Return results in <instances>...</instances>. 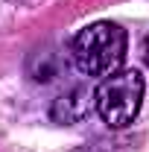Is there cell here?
<instances>
[{"mask_svg": "<svg viewBox=\"0 0 149 152\" xmlns=\"http://www.w3.org/2000/svg\"><path fill=\"white\" fill-rule=\"evenodd\" d=\"M126 47H129L126 29L111 20H99V23H91L76 32L73 44H70V56H73V64L79 73L105 79L123 67Z\"/></svg>", "mask_w": 149, "mask_h": 152, "instance_id": "1", "label": "cell"}, {"mask_svg": "<svg viewBox=\"0 0 149 152\" xmlns=\"http://www.w3.org/2000/svg\"><path fill=\"white\" fill-rule=\"evenodd\" d=\"M143 94H146V79L140 70H117L105 76L102 85L93 91V108L105 126L126 129L140 111Z\"/></svg>", "mask_w": 149, "mask_h": 152, "instance_id": "2", "label": "cell"}, {"mask_svg": "<svg viewBox=\"0 0 149 152\" xmlns=\"http://www.w3.org/2000/svg\"><path fill=\"white\" fill-rule=\"evenodd\" d=\"M93 108V91L88 85H73V88H67L64 94H58L53 99V105H50V117L56 120V123H64V126H70V123H79V120H85Z\"/></svg>", "mask_w": 149, "mask_h": 152, "instance_id": "3", "label": "cell"}, {"mask_svg": "<svg viewBox=\"0 0 149 152\" xmlns=\"http://www.w3.org/2000/svg\"><path fill=\"white\" fill-rule=\"evenodd\" d=\"M29 61H38V67L35 64H26V70H29V76L35 82H50L58 73V64H56V58H53V53H32Z\"/></svg>", "mask_w": 149, "mask_h": 152, "instance_id": "4", "label": "cell"}]
</instances>
